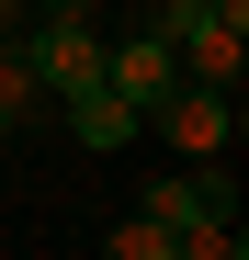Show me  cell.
Listing matches in <instances>:
<instances>
[{
    "label": "cell",
    "mask_w": 249,
    "mask_h": 260,
    "mask_svg": "<svg viewBox=\"0 0 249 260\" xmlns=\"http://www.w3.org/2000/svg\"><path fill=\"white\" fill-rule=\"evenodd\" d=\"M23 57H34V79L68 102V91H91L102 79V12L91 0H68V12H34L23 23Z\"/></svg>",
    "instance_id": "obj_1"
},
{
    "label": "cell",
    "mask_w": 249,
    "mask_h": 260,
    "mask_svg": "<svg viewBox=\"0 0 249 260\" xmlns=\"http://www.w3.org/2000/svg\"><path fill=\"white\" fill-rule=\"evenodd\" d=\"M170 79H181V57H170V34H159V23H136V34H102V91L136 113V124L170 102Z\"/></svg>",
    "instance_id": "obj_2"
},
{
    "label": "cell",
    "mask_w": 249,
    "mask_h": 260,
    "mask_svg": "<svg viewBox=\"0 0 249 260\" xmlns=\"http://www.w3.org/2000/svg\"><path fill=\"white\" fill-rule=\"evenodd\" d=\"M159 124H170L181 158H227V136H238V91H215V79H170Z\"/></svg>",
    "instance_id": "obj_3"
},
{
    "label": "cell",
    "mask_w": 249,
    "mask_h": 260,
    "mask_svg": "<svg viewBox=\"0 0 249 260\" xmlns=\"http://www.w3.org/2000/svg\"><path fill=\"white\" fill-rule=\"evenodd\" d=\"M215 204H227V181H215V158H193L181 181H159V192H147V215H159V226H193V215H215Z\"/></svg>",
    "instance_id": "obj_4"
},
{
    "label": "cell",
    "mask_w": 249,
    "mask_h": 260,
    "mask_svg": "<svg viewBox=\"0 0 249 260\" xmlns=\"http://www.w3.org/2000/svg\"><path fill=\"white\" fill-rule=\"evenodd\" d=\"M68 136H79V147H124V136H136V113L91 79V91H68Z\"/></svg>",
    "instance_id": "obj_5"
},
{
    "label": "cell",
    "mask_w": 249,
    "mask_h": 260,
    "mask_svg": "<svg viewBox=\"0 0 249 260\" xmlns=\"http://www.w3.org/2000/svg\"><path fill=\"white\" fill-rule=\"evenodd\" d=\"M34 102H46V79H34V57H23V34H12V46H0V136H12V124H23Z\"/></svg>",
    "instance_id": "obj_6"
},
{
    "label": "cell",
    "mask_w": 249,
    "mask_h": 260,
    "mask_svg": "<svg viewBox=\"0 0 249 260\" xmlns=\"http://www.w3.org/2000/svg\"><path fill=\"white\" fill-rule=\"evenodd\" d=\"M170 260H249L238 226H227V204H215V215H193V226H170Z\"/></svg>",
    "instance_id": "obj_7"
},
{
    "label": "cell",
    "mask_w": 249,
    "mask_h": 260,
    "mask_svg": "<svg viewBox=\"0 0 249 260\" xmlns=\"http://www.w3.org/2000/svg\"><path fill=\"white\" fill-rule=\"evenodd\" d=\"M113 260H170V226H159V215L136 204V215H124V226H113Z\"/></svg>",
    "instance_id": "obj_8"
},
{
    "label": "cell",
    "mask_w": 249,
    "mask_h": 260,
    "mask_svg": "<svg viewBox=\"0 0 249 260\" xmlns=\"http://www.w3.org/2000/svg\"><path fill=\"white\" fill-rule=\"evenodd\" d=\"M23 23H34V12H23V0H0V46H12V34H23Z\"/></svg>",
    "instance_id": "obj_9"
},
{
    "label": "cell",
    "mask_w": 249,
    "mask_h": 260,
    "mask_svg": "<svg viewBox=\"0 0 249 260\" xmlns=\"http://www.w3.org/2000/svg\"><path fill=\"white\" fill-rule=\"evenodd\" d=\"M23 12H68V0H23Z\"/></svg>",
    "instance_id": "obj_10"
}]
</instances>
